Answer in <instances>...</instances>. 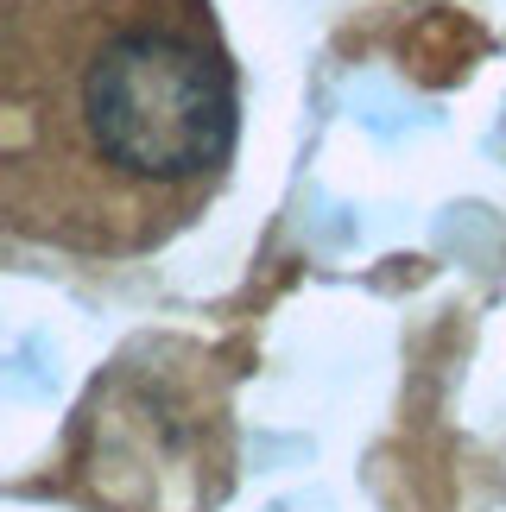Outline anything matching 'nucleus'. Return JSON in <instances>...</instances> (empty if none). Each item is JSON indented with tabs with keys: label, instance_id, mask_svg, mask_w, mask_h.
<instances>
[{
	"label": "nucleus",
	"instance_id": "1",
	"mask_svg": "<svg viewBox=\"0 0 506 512\" xmlns=\"http://www.w3.org/2000/svg\"><path fill=\"white\" fill-rule=\"evenodd\" d=\"M235 64L209 0H13L7 215L89 260L171 241L235 159Z\"/></svg>",
	"mask_w": 506,
	"mask_h": 512
}]
</instances>
